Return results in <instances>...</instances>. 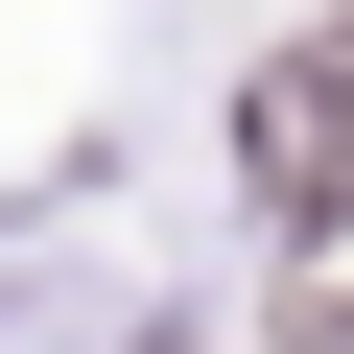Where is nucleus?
I'll list each match as a JSON object with an SVG mask.
<instances>
[{
	"label": "nucleus",
	"mask_w": 354,
	"mask_h": 354,
	"mask_svg": "<svg viewBox=\"0 0 354 354\" xmlns=\"http://www.w3.org/2000/svg\"><path fill=\"white\" fill-rule=\"evenodd\" d=\"M236 165H260V213H354V48H283L260 71V118H236Z\"/></svg>",
	"instance_id": "1"
}]
</instances>
